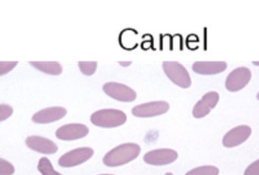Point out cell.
Instances as JSON below:
<instances>
[{
    "instance_id": "cell-1",
    "label": "cell",
    "mask_w": 259,
    "mask_h": 175,
    "mask_svg": "<svg viewBox=\"0 0 259 175\" xmlns=\"http://www.w3.org/2000/svg\"><path fill=\"white\" fill-rule=\"evenodd\" d=\"M140 152V146L136 143H124L107 152L103 158V162L108 167H119L136 159Z\"/></svg>"
},
{
    "instance_id": "cell-2",
    "label": "cell",
    "mask_w": 259,
    "mask_h": 175,
    "mask_svg": "<svg viewBox=\"0 0 259 175\" xmlns=\"http://www.w3.org/2000/svg\"><path fill=\"white\" fill-rule=\"evenodd\" d=\"M126 120V114L116 109L100 110L91 117V121L94 125L103 128L117 127L123 125Z\"/></svg>"
},
{
    "instance_id": "cell-3",
    "label": "cell",
    "mask_w": 259,
    "mask_h": 175,
    "mask_svg": "<svg viewBox=\"0 0 259 175\" xmlns=\"http://www.w3.org/2000/svg\"><path fill=\"white\" fill-rule=\"evenodd\" d=\"M163 69L166 76L180 88H188L192 85L189 73L180 62H163Z\"/></svg>"
},
{
    "instance_id": "cell-4",
    "label": "cell",
    "mask_w": 259,
    "mask_h": 175,
    "mask_svg": "<svg viewBox=\"0 0 259 175\" xmlns=\"http://www.w3.org/2000/svg\"><path fill=\"white\" fill-rule=\"evenodd\" d=\"M93 155L94 150L92 148H78L62 155L58 163L63 167H75L90 159Z\"/></svg>"
},
{
    "instance_id": "cell-5",
    "label": "cell",
    "mask_w": 259,
    "mask_h": 175,
    "mask_svg": "<svg viewBox=\"0 0 259 175\" xmlns=\"http://www.w3.org/2000/svg\"><path fill=\"white\" fill-rule=\"evenodd\" d=\"M103 90L107 95L121 102H133L137 97L133 88L118 82H107L104 84Z\"/></svg>"
},
{
    "instance_id": "cell-6",
    "label": "cell",
    "mask_w": 259,
    "mask_h": 175,
    "mask_svg": "<svg viewBox=\"0 0 259 175\" xmlns=\"http://www.w3.org/2000/svg\"><path fill=\"white\" fill-rule=\"evenodd\" d=\"M251 73L246 67H239L233 70L226 79V88L230 92L240 91L251 80Z\"/></svg>"
},
{
    "instance_id": "cell-7",
    "label": "cell",
    "mask_w": 259,
    "mask_h": 175,
    "mask_svg": "<svg viewBox=\"0 0 259 175\" xmlns=\"http://www.w3.org/2000/svg\"><path fill=\"white\" fill-rule=\"evenodd\" d=\"M169 109V104L163 100L148 102L134 107L132 113L135 117H153L166 114Z\"/></svg>"
},
{
    "instance_id": "cell-8",
    "label": "cell",
    "mask_w": 259,
    "mask_h": 175,
    "mask_svg": "<svg viewBox=\"0 0 259 175\" xmlns=\"http://www.w3.org/2000/svg\"><path fill=\"white\" fill-rule=\"evenodd\" d=\"M177 158V151L171 149H154L144 155L145 162L154 166L167 165L174 163Z\"/></svg>"
},
{
    "instance_id": "cell-9",
    "label": "cell",
    "mask_w": 259,
    "mask_h": 175,
    "mask_svg": "<svg viewBox=\"0 0 259 175\" xmlns=\"http://www.w3.org/2000/svg\"><path fill=\"white\" fill-rule=\"evenodd\" d=\"M251 135V129L246 125H240L230 129L223 138V146L226 148H234L245 143Z\"/></svg>"
},
{
    "instance_id": "cell-10",
    "label": "cell",
    "mask_w": 259,
    "mask_h": 175,
    "mask_svg": "<svg viewBox=\"0 0 259 175\" xmlns=\"http://www.w3.org/2000/svg\"><path fill=\"white\" fill-rule=\"evenodd\" d=\"M220 95L216 91H210L203 95L201 100H198L192 110V115L195 118L201 119L210 114L212 109L218 104Z\"/></svg>"
},
{
    "instance_id": "cell-11",
    "label": "cell",
    "mask_w": 259,
    "mask_h": 175,
    "mask_svg": "<svg viewBox=\"0 0 259 175\" xmlns=\"http://www.w3.org/2000/svg\"><path fill=\"white\" fill-rule=\"evenodd\" d=\"M89 133V129L81 123H69L57 129L56 135L63 141H72L84 138Z\"/></svg>"
},
{
    "instance_id": "cell-12",
    "label": "cell",
    "mask_w": 259,
    "mask_h": 175,
    "mask_svg": "<svg viewBox=\"0 0 259 175\" xmlns=\"http://www.w3.org/2000/svg\"><path fill=\"white\" fill-rule=\"evenodd\" d=\"M66 114L67 111L63 107H52L45 108L34 114L32 117V120L36 123L47 124L61 120Z\"/></svg>"
},
{
    "instance_id": "cell-13",
    "label": "cell",
    "mask_w": 259,
    "mask_h": 175,
    "mask_svg": "<svg viewBox=\"0 0 259 175\" xmlns=\"http://www.w3.org/2000/svg\"><path fill=\"white\" fill-rule=\"evenodd\" d=\"M26 144L32 150L45 155H52L58 151V146L54 142L39 135L28 136Z\"/></svg>"
},
{
    "instance_id": "cell-14",
    "label": "cell",
    "mask_w": 259,
    "mask_h": 175,
    "mask_svg": "<svg viewBox=\"0 0 259 175\" xmlns=\"http://www.w3.org/2000/svg\"><path fill=\"white\" fill-rule=\"evenodd\" d=\"M225 62H195L192 65V70L199 75H216L227 69Z\"/></svg>"
},
{
    "instance_id": "cell-15",
    "label": "cell",
    "mask_w": 259,
    "mask_h": 175,
    "mask_svg": "<svg viewBox=\"0 0 259 175\" xmlns=\"http://www.w3.org/2000/svg\"><path fill=\"white\" fill-rule=\"evenodd\" d=\"M34 68L46 74L58 76L63 72V66L58 62H29Z\"/></svg>"
},
{
    "instance_id": "cell-16",
    "label": "cell",
    "mask_w": 259,
    "mask_h": 175,
    "mask_svg": "<svg viewBox=\"0 0 259 175\" xmlns=\"http://www.w3.org/2000/svg\"><path fill=\"white\" fill-rule=\"evenodd\" d=\"M220 170L216 166L203 165L195 167L185 175H219Z\"/></svg>"
},
{
    "instance_id": "cell-17",
    "label": "cell",
    "mask_w": 259,
    "mask_h": 175,
    "mask_svg": "<svg viewBox=\"0 0 259 175\" xmlns=\"http://www.w3.org/2000/svg\"><path fill=\"white\" fill-rule=\"evenodd\" d=\"M37 169L42 175H63L54 170L52 163L46 157L40 158Z\"/></svg>"
},
{
    "instance_id": "cell-18",
    "label": "cell",
    "mask_w": 259,
    "mask_h": 175,
    "mask_svg": "<svg viewBox=\"0 0 259 175\" xmlns=\"http://www.w3.org/2000/svg\"><path fill=\"white\" fill-rule=\"evenodd\" d=\"M78 66L80 70L83 74L85 76H92L96 71L98 67V62H79Z\"/></svg>"
},
{
    "instance_id": "cell-19",
    "label": "cell",
    "mask_w": 259,
    "mask_h": 175,
    "mask_svg": "<svg viewBox=\"0 0 259 175\" xmlns=\"http://www.w3.org/2000/svg\"><path fill=\"white\" fill-rule=\"evenodd\" d=\"M14 173V166L7 160L0 158V175H13Z\"/></svg>"
},
{
    "instance_id": "cell-20",
    "label": "cell",
    "mask_w": 259,
    "mask_h": 175,
    "mask_svg": "<svg viewBox=\"0 0 259 175\" xmlns=\"http://www.w3.org/2000/svg\"><path fill=\"white\" fill-rule=\"evenodd\" d=\"M13 113V108L8 104L0 105V120L4 121L5 120L10 118Z\"/></svg>"
},
{
    "instance_id": "cell-21",
    "label": "cell",
    "mask_w": 259,
    "mask_h": 175,
    "mask_svg": "<svg viewBox=\"0 0 259 175\" xmlns=\"http://www.w3.org/2000/svg\"><path fill=\"white\" fill-rule=\"evenodd\" d=\"M243 175H259V159L250 164L244 171Z\"/></svg>"
},
{
    "instance_id": "cell-22",
    "label": "cell",
    "mask_w": 259,
    "mask_h": 175,
    "mask_svg": "<svg viewBox=\"0 0 259 175\" xmlns=\"http://www.w3.org/2000/svg\"><path fill=\"white\" fill-rule=\"evenodd\" d=\"M18 62H0V75L4 76L9 72L11 71L16 65Z\"/></svg>"
},
{
    "instance_id": "cell-23",
    "label": "cell",
    "mask_w": 259,
    "mask_h": 175,
    "mask_svg": "<svg viewBox=\"0 0 259 175\" xmlns=\"http://www.w3.org/2000/svg\"><path fill=\"white\" fill-rule=\"evenodd\" d=\"M119 65H122V66L127 67L130 65H131L132 62H128V61H126V62H119Z\"/></svg>"
},
{
    "instance_id": "cell-24",
    "label": "cell",
    "mask_w": 259,
    "mask_h": 175,
    "mask_svg": "<svg viewBox=\"0 0 259 175\" xmlns=\"http://www.w3.org/2000/svg\"><path fill=\"white\" fill-rule=\"evenodd\" d=\"M254 65H257V66H259V61L258 62H252Z\"/></svg>"
},
{
    "instance_id": "cell-25",
    "label": "cell",
    "mask_w": 259,
    "mask_h": 175,
    "mask_svg": "<svg viewBox=\"0 0 259 175\" xmlns=\"http://www.w3.org/2000/svg\"><path fill=\"white\" fill-rule=\"evenodd\" d=\"M165 175H174V173H170V172H168V173H165Z\"/></svg>"
},
{
    "instance_id": "cell-26",
    "label": "cell",
    "mask_w": 259,
    "mask_h": 175,
    "mask_svg": "<svg viewBox=\"0 0 259 175\" xmlns=\"http://www.w3.org/2000/svg\"><path fill=\"white\" fill-rule=\"evenodd\" d=\"M256 97H257V100H259V92H258V93H257V96H256Z\"/></svg>"
},
{
    "instance_id": "cell-27",
    "label": "cell",
    "mask_w": 259,
    "mask_h": 175,
    "mask_svg": "<svg viewBox=\"0 0 259 175\" xmlns=\"http://www.w3.org/2000/svg\"><path fill=\"white\" fill-rule=\"evenodd\" d=\"M100 175H114V174H109V173H104V174H100Z\"/></svg>"
}]
</instances>
